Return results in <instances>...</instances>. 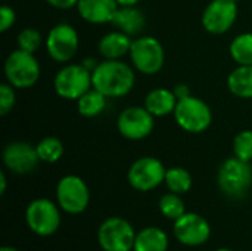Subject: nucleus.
Returning <instances> with one entry per match:
<instances>
[{
  "mask_svg": "<svg viewBox=\"0 0 252 251\" xmlns=\"http://www.w3.org/2000/svg\"><path fill=\"white\" fill-rule=\"evenodd\" d=\"M93 87L109 98L128 95L136 83L134 70L121 59H105L92 71Z\"/></svg>",
  "mask_w": 252,
  "mask_h": 251,
  "instance_id": "1",
  "label": "nucleus"
},
{
  "mask_svg": "<svg viewBox=\"0 0 252 251\" xmlns=\"http://www.w3.org/2000/svg\"><path fill=\"white\" fill-rule=\"evenodd\" d=\"M217 183L220 191L230 198H242L252 186V167L238 157L224 160L219 169Z\"/></svg>",
  "mask_w": 252,
  "mask_h": 251,
  "instance_id": "2",
  "label": "nucleus"
},
{
  "mask_svg": "<svg viewBox=\"0 0 252 251\" xmlns=\"http://www.w3.org/2000/svg\"><path fill=\"white\" fill-rule=\"evenodd\" d=\"M176 123L188 133H204L213 124V111L210 105L192 95L179 99L173 112Z\"/></svg>",
  "mask_w": 252,
  "mask_h": 251,
  "instance_id": "3",
  "label": "nucleus"
},
{
  "mask_svg": "<svg viewBox=\"0 0 252 251\" xmlns=\"http://www.w3.org/2000/svg\"><path fill=\"white\" fill-rule=\"evenodd\" d=\"M4 77L15 89H30L37 84L40 78V64L34 53L15 49L4 61Z\"/></svg>",
  "mask_w": 252,
  "mask_h": 251,
  "instance_id": "4",
  "label": "nucleus"
},
{
  "mask_svg": "<svg viewBox=\"0 0 252 251\" xmlns=\"http://www.w3.org/2000/svg\"><path fill=\"white\" fill-rule=\"evenodd\" d=\"M131 65L145 75L158 74L165 64V50L162 43L152 36L133 38L130 47Z\"/></svg>",
  "mask_w": 252,
  "mask_h": 251,
  "instance_id": "5",
  "label": "nucleus"
},
{
  "mask_svg": "<svg viewBox=\"0 0 252 251\" xmlns=\"http://www.w3.org/2000/svg\"><path fill=\"white\" fill-rule=\"evenodd\" d=\"M92 87V71L83 64H66L53 78V89L56 95L66 101H77Z\"/></svg>",
  "mask_w": 252,
  "mask_h": 251,
  "instance_id": "6",
  "label": "nucleus"
},
{
  "mask_svg": "<svg viewBox=\"0 0 252 251\" xmlns=\"http://www.w3.org/2000/svg\"><path fill=\"white\" fill-rule=\"evenodd\" d=\"M59 206L47 198L31 201L25 210V220L30 231L38 237H50L61 226Z\"/></svg>",
  "mask_w": 252,
  "mask_h": 251,
  "instance_id": "7",
  "label": "nucleus"
},
{
  "mask_svg": "<svg viewBox=\"0 0 252 251\" xmlns=\"http://www.w3.org/2000/svg\"><path fill=\"white\" fill-rule=\"evenodd\" d=\"M136 231L123 217H109L97 229V243L103 251H133Z\"/></svg>",
  "mask_w": 252,
  "mask_h": 251,
  "instance_id": "8",
  "label": "nucleus"
},
{
  "mask_svg": "<svg viewBox=\"0 0 252 251\" xmlns=\"http://www.w3.org/2000/svg\"><path fill=\"white\" fill-rule=\"evenodd\" d=\"M46 50L49 56L58 64H68L78 52L80 38L77 30L66 22L56 24L50 28L46 41Z\"/></svg>",
  "mask_w": 252,
  "mask_h": 251,
  "instance_id": "9",
  "label": "nucleus"
},
{
  "mask_svg": "<svg viewBox=\"0 0 252 251\" xmlns=\"http://www.w3.org/2000/svg\"><path fill=\"white\" fill-rule=\"evenodd\" d=\"M56 201L61 210L68 215L83 213L90 203L87 183L75 175L63 176L56 185Z\"/></svg>",
  "mask_w": 252,
  "mask_h": 251,
  "instance_id": "10",
  "label": "nucleus"
},
{
  "mask_svg": "<svg viewBox=\"0 0 252 251\" xmlns=\"http://www.w3.org/2000/svg\"><path fill=\"white\" fill-rule=\"evenodd\" d=\"M165 173L167 169L164 167L162 161L155 157H142L130 166L127 180L133 189L149 192L164 183Z\"/></svg>",
  "mask_w": 252,
  "mask_h": 251,
  "instance_id": "11",
  "label": "nucleus"
},
{
  "mask_svg": "<svg viewBox=\"0 0 252 251\" xmlns=\"http://www.w3.org/2000/svg\"><path fill=\"white\" fill-rule=\"evenodd\" d=\"M117 129L128 141H142L155 129V117L145 107H128L118 115Z\"/></svg>",
  "mask_w": 252,
  "mask_h": 251,
  "instance_id": "12",
  "label": "nucleus"
},
{
  "mask_svg": "<svg viewBox=\"0 0 252 251\" xmlns=\"http://www.w3.org/2000/svg\"><path fill=\"white\" fill-rule=\"evenodd\" d=\"M238 12V3L233 0H211L202 12L201 24L207 33L220 36L233 27Z\"/></svg>",
  "mask_w": 252,
  "mask_h": 251,
  "instance_id": "13",
  "label": "nucleus"
},
{
  "mask_svg": "<svg viewBox=\"0 0 252 251\" xmlns=\"http://www.w3.org/2000/svg\"><path fill=\"white\" fill-rule=\"evenodd\" d=\"M173 232L177 241L186 247L204 246L211 237V226L205 217L198 213H185L174 220Z\"/></svg>",
  "mask_w": 252,
  "mask_h": 251,
  "instance_id": "14",
  "label": "nucleus"
},
{
  "mask_svg": "<svg viewBox=\"0 0 252 251\" xmlns=\"http://www.w3.org/2000/svg\"><path fill=\"white\" fill-rule=\"evenodd\" d=\"M1 160L4 167L15 175L31 173L40 163L35 146L24 141H15L3 148Z\"/></svg>",
  "mask_w": 252,
  "mask_h": 251,
  "instance_id": "15",
  "label": "nucleus"
},
{
  "mask_svg": "<svg viewBox=\"0 0 252 251\" xmlns=\"http://www.w3.org/2000/svg\"><path fill=\"white\" fill-rule=\"evenodd\" d=\"M120 4L117 0H78V15L90 24H111Z\"/></svg>",
  "mask_w": 252,
  "mask_h": 251,
  "instance_id": "16",
  "label": "nucleus"
},
{
  "mask_svg": "<svg viewBox=\"0 0 252 251\" xmlns=\"http://www.w3.org/2000/svg\"><path fill=\"white\" fill-rule=\"evenodd\" d=\"M111 24L115 27V30L134 37L143 31L146 18L137 6H120Z\"/></svg>",
  "mask_w": 252,
  "mask_h": 251,
  "instance_id": "17",
  "label": "nucleus"
},
{
  "mask_svg": "<svg viewBox=\"0 0 252 251\" xmlns=\"http://www.w3.org/2000/svg\"><path fill=\"white\" fill-rule=\"evenodd\" d=\"M133 38L118 30L106 33L97 43L99 53L103 59H121L123 56L130 53Z\"/></svg>",
  "mask_w": 252,
  "mask_h": 251,
  "instance_id": "18",
  "label": "nucleus"
},
{
  "mask_svg": "<svg viewBox=\"0 0 252 251\" xmlns=\"http://www.w3.org/2000/svg\"><path fill=\"white\" fill-rule=\"evenodd\" d=\"M177 102H179V99H177L174 90H170L165 87H157L146 95L145 108L154 117H164V115L174 112Z\"/></svg>",
  "mask_w": 252,
  "mask_h": 251,
  "instance_id": "19",
  "label": "nucleus"
},
{
  "mask_svg": "<svg viewBox=\"0 0 252 251\" xmlns=\"http://www.w3.org/2000/svg\"><path fill=\"white\" fill-rule=\"evenodd\" d=\"M168 237L157 226H148L136 234L133 251H167Z\"/></svg>",
  "mask_w": 252,
  "mask_h": 251,
  "instance_id": "20",
  "label": "nucleus"
},
{
  "mask_svg": "<svg viewBox=\"0 0 252 251\" xmlns=\"http://www.w3.org/2000/svg\"><path fill=\"white\" fill-rule=\"evenodd\" d=\"M232 95L241 99H252V65H238L227 77Z\"/></svg>",
  "mask_w": 252,
  "mask_h": 251,
  "instance_id": "21",
  "label": "nucleus"
},
{
  "mask_svg": "<svg viewBox=\"0 0 252 251\" xmlns=\"http://www.w3.org/2000/svg\"><path fill=\"white\" fill-rule=\"evenodd\" d=\"M75 102H77V111L80 115H83L86 118H93V117L100 115L105 111L108 98L103 93H100L99 90H96L94 87H92Z\"/></svg>",
  "mask_w": 252,
  "mask_h": 251,
  "instance_id": "22",
  "label": "nucleus"
},
{
  "mask_svg": "<svg viewBox=\"0 0 252 251\" xmlns=\"http://www.w3.org/2000/svg\"><path fill=\"white\" fill-rule=\"evenodd\" d=\"M229 53L238 65H252V33L238 34L229 46Z\"/></svg>",
  "mask_w": 252,
  "mask_h": 251,
  "instance_id": "23",
  "label": "nucleus"
},
{
  "mask_svg": "<svg viewBox=\"0 0 252 251\" xmlns=\"http://www.w3.org/2000/svg\"><path fill=\"white\" fill-rule=\"evenodd\" d=\"M164 183L167 185L170 192L182 195V194H186V192L190 191L193 180H192V175L186 169H183V167H170V169H167Z\"/></svg>",
  "mask_w": 252,
  "mask_h": 251,
  "instance_id": "24",
  "label": "nucleus"
},
{
  "mask_svg": "<svg viewBox=\"0 0 252 251\" xmlns=\"http://www.w3.org/2000/svg\"><path fill=\"white\" fill-rule=\"evenodd\" d=\"M37 154L40 161L43 163H49L53 164L56 161H59L63 155V143L61 139L55 138V136H47L43 138L37 145H35Z\"/></svg>",
  "mask_w": 252,
  "mask_h": 251,
  "instance_id": "25",
  "label": "nucleus"
},
{
  "mask_svg": "<svg viewBox=\"0 0 252 251\" xmlns=\"http://www.w3.org/2000/svg\"><path fill=\"white\" fill-rule=\"evenodd\" d=\"M158 209H159L161 215L170 220H177L179 217H182L186 213V206H185L183 200L180 198L179 194H174V192L164 194L159 198Z\"/></svg>",
  "mask_w": 252,
  "mask_h": 251,
  "instance_id": "26",
  "label": "nucleus"
},
{
  "mask_svg": "<svg viewBox=\"0 0 252 251\" xmlns=\"http://www.w3.org/2000/svg\"><path fill=\"white\" fill-rule=\"evenodd\" d=\"M16 43H18V49L30 52V53H35L43 44V36L38 30L32 27H27L19 31Z\"/></svg>",
  "mask_w": 252,
  "mask_h": 251,
  "instance_id": "27",
  "label": "nucleus"
},
{
  "mask_svg": "<svg viewBox=\"0 0 252 251\" xmlns=\"http://www.w3.org/2000/svg\"><path fill=\"white\" fill-rule=\"evenodd\" d=\"M233 154H235V157L251 163L252 130H242L235 136V139H233Z\"/></svg>",
  "mask_w": 252,
  "mask_h": 251,
  "instance_id": "28",
  "label": "nucleus"
},
{
  "mask_svg": "<svg viewBox=\"0 0 252 251\" xmlns=\"http://www.w3.org/2000/svg\"><path fill=\"white\" fill-rule=\"evenodd\" d=\"M15 102H16L15 87L10 83L3 81L0 84V115H6L7 112H10L15 107Z\"/></svg>",
  "mask_w": 252,
  "mask_h": 251,
  "instance_id": "29",
  "label": "nucleus"
},
{
  "mask_svg": "<svg viewBox=\"0 0 252 251\" xmlns=\"http://www.w3.org/2000/svg\"><path fill=\"white\" fill-rule=\"evenodd\" d=\"M16 22V13L13 10V7L3 4L0 9V31L6 33L7 30H10Z\"/></svg>",
  "mask_w": 252,
  "mask_h": 251,
  "instance_id": "30",
  "label": "nucleus"
},
{
  "mask_svg": "<svg viewBox=\"0 0 252 251\" xmlns=\"http://www.w3.org/2000/svg\"><path fill=\"white\" fill-rule=\"evenodd\" d=\"M47 4L56 7V9H61V10H66V9H71V7H77V3L78 0H44Z\"/></svg>",
  "mask_w": 252,
  "mask_h": 251,
  "instance_id": "31",
  "label": "nucleus"
},
{
  "mask_svg": "<svg viewBox=\"0 0 252 251\" xmlns=\"http://www.w3.org/2000/svg\"><path fill=\"white\" fill-rule=\"evenodd\" d=\"M174 93H176L177 99H182V98H185V96L190 95V90H189V87H188V86H185V84H179V86L174 89Z\"/></svg>",
  "mask_w": 252,
  "mask_h": 251,
  "instance_id": "32",
  "label": "nucleus"
},
{
  "mask_svg": "<svg viewBox=\"0 0 252 251\" xmlns=\"http://www.w3.org/2000/svg\"><path fill=\"white\" fill-rule=\"evenodd\" d=\"M6 186H7L6 175H4V172H0V194H1V195L6 192Z\"/></svg>",
  "mask_w": 252,
  "mask_h": 251,
  "instance_id": "33",
  "label": "nucleus"
},
{
  "mask_svg": "<svg viewBox=\"0 0 252 251\" xmlns=\"http://www.w3.org/2000/svg\"><path fill=\"white\" fill-rule=\"evenodd\" d=\"M140 0H117L120 6H137Z\"/></svg>",
  "mask_w": 252,
  "mask_h": 251,
  "instance_id": "34",
  "label": "nucleus"
},
{
  "mask_svg": "<svg viewBox=\"0 0 252 251\" xmlns=\"http://www.w3.org/2000/svg\"><path fill=\"white\" fill-rule=\"evenodd\" d=\"M0 251H19V250H16V249H12V247H7V246H4V247H1V249H0Z\"/></svg>",
  "mask_w": 252,
  "mask_h": 251,
  "instance_id": "35",
  "label": "nucleus"
},
{
  "mask_svg": "<svg viewBox=\"0 0 252 251\" xmlns=\"http://www.w3.org/2000/svg\"><path fill=\"white\" fill-rule=\"evenodd\" d=\"M214 251H235V250H230V249H217V250Z\"/></svg>",
  "mask_w": 252,
  "mask_h": 251,
  "instance_id": "36",
  "label": "nucleus"
},
{
  "mask_svg": "<svg viewBox=\"0 0 252 251\" xmlns=\"http://www.w3.org/2000/svg\"><path fill=\"white\" fill-rule=\"evenodd\" d=\"M233 1H236V3H239V1H241V0H233Z\"/></svg>",
  "mask_w": 252,
  "mask_h": 251,
  "instance_id": "37",
  "label": "nucleus"
}]
</instances>
